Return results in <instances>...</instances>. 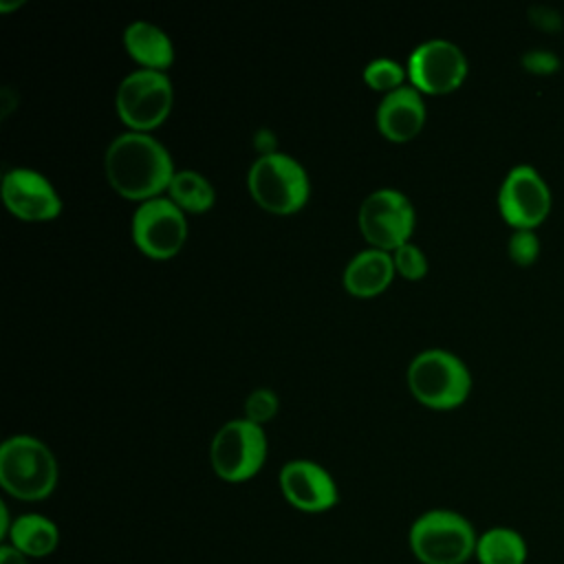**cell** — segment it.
Here are the masks:
<instances>
[{
	"label": "cell",
	"mask_w": 564,
	"mask_h": 564,
	"mask_svg": "<svg viewBox=\"0 0 564 564\" xmlns=\"http://www.w3.org/2000/svg\"><path fill=\"white\" fill-rule=\"evenodd\" d=\"M110 185L128 198L148 200L170 185L174 174L167 148L148 132L128 130L117 134L104 154Z\"/></svg>",
	"instance_id": "obj_1"
},
{
	"label": "cell",
	"mask_w": 564,
	"mask_h": 564,
	"mask_svg": "<svg viewBox=\"0 0 564 564\" xmlns=\"http://www.w3.org/2000/svg\"><path fill=\"white\" fill-rule=\"evenodd\" d=\"M476 542L474 524L454 509H427L408 531L410 551L421 564H465L474 557Z\"/></svg>",
	"instance_id": "obj_2"
},
{
	"label": "cell",
	"mask_w": 564,
	"mask_h": 564,
	"mask_svg": "<svg viewBox=\"0 0 564 564\" xmlns=\"http://www.w3.org/2000/svg\"><path fill=\"white\" fill-rule=\"evenodd\" d=\"M0 485L18 500L46 498L57 485L55 454L31 434L4 438L0 445Z\"/></svg>",
	"instance_id": "obj_3"
},
{
	"label": "cell",
	"mask_w": 564,
	"mask_h": 564,
	"mask_svg": "<svg viewBox=\"0 0 564 564\" xmlns=\"http://www.w3.org/2000/svg\"><path fill=\"white\" fill-rule=\"evenodd\" d=\"M408 383L425 405L454 408L469 394L471 375L458 355L445 348H425L412 357Z\"/></svg>",
	"instance_id": "obj_4"
},
{
	"label": "cell",
	"mask_w": 564,
	"mask_h": 564,
	"mask_svg": "<svg viewBox=\"0 0 564 564\" xmlns=\"http://www.w3.org/2000/svg\"><path fill=\"white\" fill-rule=\"evenodd\" d=\"M253 198L273 214H291L308 198L306 170L286 152H262L247 174Z\"/></svg>",
	"instance_id": "obj_5"
},
{
	"label": "cell",
	"mask_w": 564,
	"mask_h": 564,
	"mask_svg": "<svg viewBox=\"0 0 564 564\" xmlns=\"http://www.w3.org/2000/svg\"><path fill=\"white\" fill-rule=\"evenodd\" d=\"M267 458V434L260 423L242 416L223 423L209 445L214 471L229 482L251 478Z\"/></svg>",
	"instance_id": "obj_6"
},
{
	"label": "cell",
	"mask_w": 564,
	"mask_h": 564,
	"mask_svg": "<svg viewBox=\"0 0 564 564\" xmlns=\"http://www.w3.org/2000/svg\"><path fill=\"white\" fill-rule=\"evenodd\" d=\"M172 82L159 68L130 70L117 86L119 117L139 132L159 126L172 106Z\"/></svg>",
	"instance_id": "obj_7"
},
{
	"label": "cell",
	"mask_w": 564,
	"mask_h": 564,
	"mask_svg": "<svg viewBox=\"0 0 564 564\" xmlns=\"http://www.w3.org/2000/svg\"><path fill=\"white\" fill-rule=\"evenodd\" d=\"M498 209L513 229H535L551 212V189L533 165H516L498 189Z\"/></svg>",
	"instance_id": "obj_8"
},
{
	"label": "cell",
	"mask_w": 564,
	"mask_h": 564,
	"mask_svg": "<svg viewBox=\"0 0 564 564\" xmlns=\"http://www.w3.org/2000/svg\"><path fill=\"white\" fill-rule=\"evenodd\" d=\"M412 225L414 207L410 198L394 187H379L361 200L359 227L379 249L388 251L408 242Z\"/></svg>",
	"instance_id": "obj_9"
},
{
	"label": "cell",
	"mask_w": 564,
	"mask_h": 564,
	"mask_svg": "<svg viewBox=\"0 0 564 564\" xmlns=\"http://www.w3.org/2000/svg\"><path fill=\"white\" fill-rule=\"evenodd\" d=\"M187 223L183 209L170 196L141 200L132 216V238L141 251L154 258L176 253L185 240Z\"/></svg>",
	"instance_id": "obj_10"
},
{
	"label": "cell",
	"mask_w": 564,
	"mask_h": 564,
	"mask_svg": "<svg viewBox=\"0 0 564 564\" xmlns=\"http://www.w3.org/2000/svg\"><path fill=\"white\" fill-rule=\"evenodd\" d=\"M408 75L412 86L423 93H449L465 79L467 57L456 42L430 37L412 48Z\"/></svg>",
	"instance_id": "obj_11"
},
{
	"label": "cell",
	"mask_w": 564,
	"mask_h": 564,
	"mask_svg": "<svg viewBox=\"0 0 564 564\" xmlns=\"http://www.w3.org/2000/svg\"><path fill=\"white\" fill-rule=\"evenodd\" d=\"M278 480L289 505L306 513L326 511L339 500L335 478L328 474V469L308 458L286 460Z\"/></svg>",
	"instance_id": "obj_12"
},
{
	"label": "cell",
	"mask_w": 564,
	"mask_h": 564,
	"mask_svg": "<svg viewBox=\"0 0 564 564\" xmlns=\"http://www.w3.org/2000/svg\"><path fill=\"white\" fill-rule=\"evenodd\" d=\"M2 198L15 216L26 220L53 218L62 209L53 183L31 167H13L2 176Z\"/></svg>",
	"instance_id": "obj_13"
},
{
	"label": "cell",
	"mask_w": 564,
	"mask_h": 564,
	"mask_svg": "<svg viewBox=\"0 0 564 564\" xmlns=\"http://www.w3.org/2000/svg\"><path fill=\"white\" fill-rule=\"evenodd\" d=\"M425 121V104L421 90L401 84L388 90L377 106V126L392 141L412 139Z\"/></svg>",
	"instance_id": "obj_14"
},
{
	"label": "cell",
	"mask_w": 564,
	"mask_h": 564,
	"mask_svg": "<svg viewBox=\"0 0 564 564\" xmlns=\"http://www.w3.org/2000/svg\"><path fill=\"white\" fill-rule=\"evenodd\" d=\"M392 273V253L379 247H368L348 260L344 269V284L355 295H375L388 286Z\"/></svg>",
	"instance_id": "obj_15"
},
{
	"label": "cell",
	"mask_w": 564,
	"mask_h": 564,
	"mask_svg": "<svg viewBox=\"0 0 564 564\" xmlns=\"http://www.w3.org/2000/svg\"><path fill=\"white\" fill-rule=\"evenodd\" d=\"M2 544L13 546L29 560H42L55 553L59 544V529L42 513H20L13 518L9 535Z\"/></svg>",
	"instance_id": "obj_16"
},
{
	"label": "cell",
	"mask_w": 564,
	"mask_h": 564,
	"mask_svg": "<svg viewBox=\"0 0 564 564\" xmlns=\"http://www.w3.org/2000/svg\"><path fill=\"white\" fill-rule=\"evenodd\" d=\"M123 44L128 53L143 64V68H165L174 57V46L167 33L150 20H132L123 29Z\"/></svg>",
	"instance_id": "obj_17"
},
{
	"label": "cell",
	"mask_w": 564,
	"mask_h": 564,
	"mask_svg": "<svg viewBox=\"0 0 564 564\" xmlns=\"http://www.w3.org/2000/svg\"><path fill=\"white\" fill-rule=\"evenodd\" d=\"M478 564H527L529 544L513 527H489L478 533L476 553Z\"/></svg>",
	"instance_id": "obj_18"
},
{
	"label": "cell",
	"mask_w": 564,
	"mask_h": 564,
	"mask_svg": "<svg viewBox=\"0 0 564 564\" xmlns=\"http://www.w3.org/2000/svg\"><path fill=\"white\" fill-rule=\"evenodd\" d=\"M170 198L187 212H205L214 203L212 183L196 170H178L167 185Z\"/></svg>",
	"instance_id": "obj_19"
},
{
	"label": "cell",
	"mask_w": 564,
	"mask_h": 564,
	"mask_svg": "<svg viewBox=\"0 0 564 564\" xmlns=\"http://www.w3.org/2000/svg\"><path fill=\"white\" fill-rule=\"evenodd\" d=\"M405 68L392 57H375L364 68V79L377 90H392L403 84Z\"/></svg>",
	"instance_id": "obj_20"
},
{
	"label": "cell",
	"mask_w": 564,
	"mask_h": 564,
	"mask_svg": "<svg viewBox=\"0 0 564 564\" xmlns=\"http://www.w3.org/2000/svg\"><path fill=\"white\" fill-rule=\"evenodd\" d=\"M507 251L516 264L529 267L540 256V238L533 229H513L507 242Z\"/></svg>",
	"instance_id": "obj_21"
},
{
	"label": "cell",
	"mask_w": 564,
	"mask_h": 564,
	"mask_svg": "<svg viewBox=\"0 0 564 564\" xmlns=\"http://www.w3.org/2000/svg\"><path fill=\"white\" fill-rule=\"evenodd\" d=\"M392 260H394V269L410 280H416L427 271V258L414 242L399 245L392 253Z\"/></svg>",
	"instance_id": "obj_22"
},
{
	"label": "cell",
	"mask_w": 564,
	"mask_h": 564,
	"mask_svg": "<svg viewBox=\"0 0 564 564\" xmlns=\"http://www.w3.org/2000/svg\"><path fill=\"white\" fill-rule=\"evenodd\" d=\"M278 410V394L271 388H256L245 399V416L262 423Z\"/></svg>",
	"instance_id": "obj_23"
},
{
	"label": "cell",
	"mask_w": 564,
	"mask_h": 564,
	"mask_svg": "<svg viewBox=\"0 0 564 564\" xmlns=\"http://www.w3.org/2000/svg\"><path fill=\"white\" fill-rule=\"evenodd\" d=\"M520 64L533 73V75H553L560 70L562 62L557 57L555 51L551 48H542V46H535V48H529L520 55Z\"/></svg>",
	"instance_id": "obj_24"
},
{
	"label": "cell",
	"mask_w": 564,
	"mask_h": 564,
	"mask_svg": "<svg viewBox=\"0 0 564 564\" xmlns=\"http://www.w3.org/2000/svg\"><path fill=\"white\" fill-rule=\"evenodd\" d=\"M529 18L542 31H560L564 24L562 13L551 4H533L529 9Z\"/></svg>",
	"instance_id": "obj_25"
},
{
	"label": "cell",
	"mask_w": 564,
	"mask_h": 564,
	"mask_svg": "<svg viewBox=\"0 0 564 564\" xmlns=\"http://www.w3.org/2000/svg\"><path fill=\"white\" fill-rule=\"evenodd\" d=\"M0 564H29V557L9 544L0 546Z\"/></svg>",
	"instance_id": "obj_26"
},
{
	"label": "cell",
	"mask_w": 564,
	"mask_h": 564,
	"mask_svg": "<svg viewBox=\"0 0 564 564\" xmlns=\"http://www.w3.org/2000/svg\"><path fill=\"white\" fill-rule=\"evenodd\" d=\"M11 524H13V520H11V516H9V507H7L4 502H0V538H2V542H4L7 535H9Z\"/></svg>",
	"instance_id": "obj_27"
},
{
	"label": "cell",
	"mask_w": 564,
	"mask_h": 564,
	"mask_svg": "<svg viewBox=\"0 0 564 564\" xmlns=\"http://www.w3.org/2000/svg\"><path fill=\"white\" fill-rule=\"evenodd\" d=\"M18 4H22V0H11V2H4V0H2V2H0V9L7 11V9H13V7H18Z\"/></svg>",
	"instance_id": "obj_28"
}]
</instances>
